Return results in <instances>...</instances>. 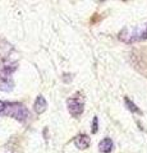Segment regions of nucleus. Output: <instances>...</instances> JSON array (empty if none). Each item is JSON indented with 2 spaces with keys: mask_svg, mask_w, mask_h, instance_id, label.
Wrapping results in <instances>:
<instances>
[{
  "mask_svg": "<svg viewBox=\"0 0 147 153\" xmlns=\"http://www.w3.org/2000/svg\"><path fill=\"white\" fill-rule=\"evenodd\" d=\"M5 108H7V103L0 100V114H3L4 111H5Z\"/></svg>",
  "mask_w": 147,
  "mask_h": 153,
  "instance_id": "9b49d317",
  "label": "nucleus"
},
{
  "mask_svg": "<svg viewBox=\"0 0 147 153\" xmlns=\"http://www.w3.org/2000/svg\"><path fill=\"white\" fill-rule=\"evenodd\" d=\"M124 101H125V105H127V108L129 110V111H132V112H136V114H141V110H140L138 107H137L136 105H134L133 102H132V101H131V100L128 98V97H125V98H124Z\"/></svg>",
  "mask_w": 147,
  "mask_h": 153,
  "instance_id": "1a4fd4ad",
  "label": "nucleus"
},
{
  "mask_svg": "<svg viewBox=\"0 0 147 153\" xmlns=\"http://www.w3.org/2000/svg\"><path fill=\"white\" fill-rule=\"evenodd\" d=\"M34 107H35V111L37 114H42L46 110L47 107V102H46V100L44 96H39V97L36 98V101H35V105H34Z\"/></svg>",
  "mask_w": 147,
  "mask_h": 153,
  "instance_id": "39448f33",
  "label": "nucleus"
},
{
  "mask_svg": "<svg viewBox=\"0 0 147 153\" xmlns=\"http://www.w3.org/2000/svg\"><path fill=\"white\" fill-rule=\"evenodd\" d=\"M96 131H97V117L95 116L93 117V123H92V133L95 134Z\"/></svg>",
  "mask_w": 147,
  "mask_h": 153,
  "instance_id": "9d476101",
  "label": "nucleus"
},
{
  "mask_svg": "<svg viewBox=\"0 0 147 153\" xmlns=\"http://www.w3.org/2000/svg\"><path fill=\"white\" fill-rule=\"evenodd\" d=\"M16 69H17V63H4L0 66V71L4 75V78H7V75H10Z\"/></svg>",
  "mask_w": 147,
  "mask_h": 153,
  "instance_id": "6e6552de",
  "label": "nucleus"
},
{
  "mask_svg": "<svg viewBox=\"0 0 147 153\" xmlns=\"http://www.w3.org/2000/svg\"><path fill=\"white\" fill-rule=\"evenodd\" d=\"M113 140L110 139V138H104V139L98 143V149H100V152L102 153H110L113 151Z\"/></svg>",
  "mask_w": 147,
  "mask_h": 153,
  "instance_id": "423d86ee",
  "label": "nucleus"
},
{
  "mask_svg": "<svg viewBox=\"0 0 147 153\" xmlns=\"http://www.w3.org/2000/svg\"><path fill=\"white\" fill-rule=\"evenodd\" d=\"M90 143H91L90 137L86 135V134H81V135L75 137V139H74V144L77 148H79V149H86V148H88Z\"/></svg>",
  "mask_w": 147,
  "mask_h": 153,
  "instance_id": "20e7f679",
  "label": "nucleus"
},
{
  "mask_svg": "<svg viewBox=\"0 0 147 153\" xmlns=\"http://www.w3.org/2000/svg\"><path fill=\"white\" fill-rule=\"evenodd\" d=\"M147 35V27H137L134 30H129V28H125L123 30V32L120 33V38L124 40L125 42H132L136 40H140V38L145 37Z\"/></svg>",
  "mask_w": 147,
  "mask_h": 153,
  "instance_id": "f03ea898",
  "label": "nucleus"
},
{
  "mask_svg": "<svg viewBox=\"0 0 147 153\" xmlns=\"http://www.w3.org/2000/svg\"><path fill=\"white\" fill-rule=\"evenodd\" d=\"M14 88V83L13 80L10 78H4V76H1L0 78V91L1 92H10V91H13Z\"/></svg>",
  "mask_w": 147,
  "mask_h": 153,
  "instance_id": "0eeeda50",
  "label": "nucleus"
},
{
  "mask_svg": "<svg viewBox=\"0 0 147 153\" xmlns=\"http://www.w3.org/2000/svg\"><path fill=\"white\" fill-rule=\"evenodd\" d=\"M67 106H68V111L72 115L73 117L79 116L84 110V103L81 98L78 97H70L67 100Z\"/></svg>",
  "mask_w": 147,
  "mask_h": 153,
  "instance_id": "7ed1b4c3",
  "label": "nucleus"
},
{
  "mask_svg": "<svg viewBox=\"0 0 147 153\" xmlns=\"http://www.w3.org/2000/svg\"><path fill=\"white\" fill-rule=\"evenodd\" d=\"M3 114L7 115V116H10L13 119H16V120H18V121H25L26 119L30 116V112H28V110L26 108L25 105L18 103V102L7 103V108Z\"/></svg>",
  "mask_w": 147,
  "mask_h": 153,
  "instance_id": "f257e3e1",
  "label": "nucleus"
}]
</instances>
